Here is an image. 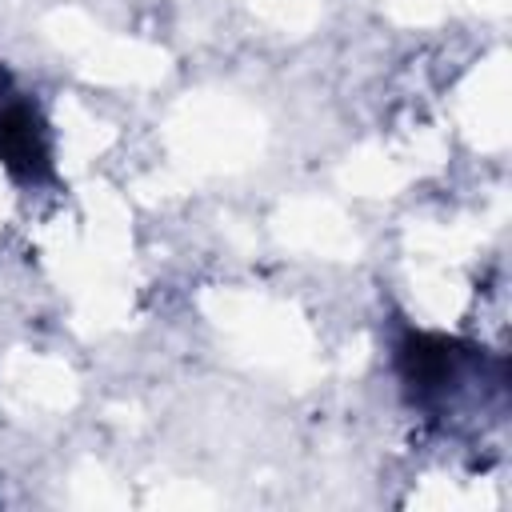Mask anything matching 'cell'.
<instances>
[{"label": "cell", "mask_w": 512, "mask_h": 512, "mask_svg": "<svg viewBox=\"0 0 512 512\" xmlns=\"http://www.w3.org/2000/svg\"><path fill=\"white\" fill-rule=\"evenodd\" d=\"M472 348L436 336V332H404L396 344V372L412 404L440 412L456 388L468 380Z\"/></svg>", "instance_id": "cell-1"}, {"label": "cell", "mask_w": 512, "mask_h": 512, "mask_svg": "<svg viewBox=\"0 0 512 512\" xmlns=\"http://www.w3.org/2000/svg\"><path fill=\"white\" fill-rule=\"evenodd\" d=\"M0 164L16 180H44L52 172L48 128L20 92H0Z\"/></svg>", "instance_id": "cell-2"}]
</instances>
